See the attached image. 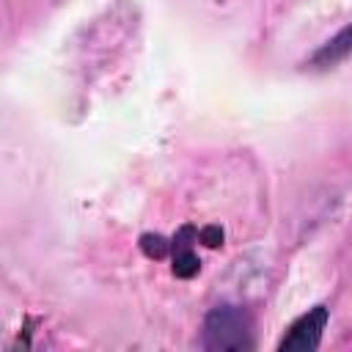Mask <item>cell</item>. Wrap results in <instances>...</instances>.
<instances>
[{
  "label": "cell",
  "instance_id": "obj_4",
  "mask_svg": "<svg viewBox=\"0 0 352 352\" xmlns=\"http://www.w3.org/2000/svg\"><path fill=\"white\" fill-rule=\"evenodd\" d=\"M349 52H352V25L341 28L333 38H327V41L308 58V66H311V69H330V66L341 63Z\"/></svg>",
  "mask_w": 352,
  "mask_h": 352
},
{
  "label": "cell",
  "instance_id": "obj_6",
  "mask_svg": "<svg viewBox=\"0 0 352 352\" xmlns=\"http://www.w3.org/2000/svg\"><path fill=\"white\" fill-rule=\"evenodd\" d=\"M198 239L206 248H220L223 245V228L220 226H204V228H198Z\"/></svg>",
  "mask_w": 352,
  "mask_h": 352
},
{
  "label": "cell",
  "instance_id": "obj_1",
  "mask_svg": "<svg viewBox=\"0 0 352 352\" xmlns=\"http://www.w3.org/2000/svg\"><path fill=\"white\" fill-rule=\"evenodd\" d=\"M253 319L242 305H214L201 330V346L209 352H248L253 349Z\"/></svg>",
  "mask_w": 352,
  "mask_h": 352
},
{
  "label": "cell",
  "instance_id": "obj_3",
  "mask_svg": "<svg viewBox=\"0 0 352 352\" xmlns=\"http://www.w3.org/2000/svg\"><path fill=\"white\" fill-rule=\"evenodd\" d=\"M195 242H198V228L190 226V223H184V226L173 234V239H170V261H173L170 270H173V275L182 278V280L195 278L198 270H201V258H198V253L192 250Z\"/></svg>",
  "mask_w": 352,
  "mask_h": 352
},
{
  "label": "cell",
  "instance_id": "obj_5",
  "mask_svg": "<svg viewBox=\"0 0 352 352\" xmlns=\"http://www.w3.org/2000/svg\"><path fill=\"white\" fill-rule=\"evenodd\" d=\"M138 245H140V250L148 258H165V256H170V239H165L162 234H143Z\"/></svg>",
  "mask_w": 352,
  "mask_h": 352
},
{
  "label": "cell",
  "instance_id": "obj_2",
  "mask_svg": "<svg viewBox=\"0 0 352 352\" xmlns=\"http://www.w3.org/2000/svg\"><path fill=\"white\" fill-rule=\"evenodd\" d=\"M330 322V308L327 305H314L305 314H300L278 341V352H314L322 344V333Z\"/></svg>",
  "mask_w": 352,
  "mask_h": 352
}]
</instances>
